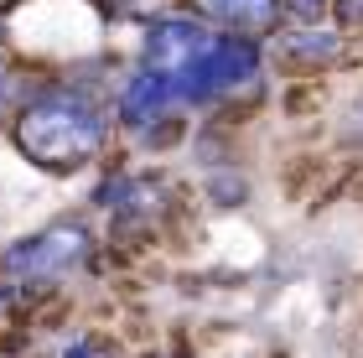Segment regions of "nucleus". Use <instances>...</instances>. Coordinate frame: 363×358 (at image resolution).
<instances>
[{
    "mask_svg": "<svg viewBox=\"0 0 363 358\" xmlns=\"http://www.w3.org/2000/svg\"><path fill=\"white\" fill-rule=\"evenodd\" d=\"M6 115H21V84H16V73L0 62V120Z\"/></svg>",
    "mask_w": 363,
    "mask_h": 358,
    "instance_id": "0eeeda50",
    "label": "nucleus"
},
{
    "mask_svg": "<svg viewBox=\"0 0 363 358\" xmlns=\"http://www.w3.org/2000/svg\"><path fill=\"white\" fill-rule=\"evenodd\" d=\"M333 11L348 31H363V0H333Z\"/></svg>",
    "mask_w": 363,
    "mask_h": 358,
    "instance_id": "6e6552de",
    "label": "nucleus"
},
{
    "mask_svg": "<svg viewBox=\"0 0 363 358\" xmlns=\"http://www.w3.org/2000/svg\"><path fill=\"white\" fill-rule=\"evenodd\" d=\"M192 6H197V16H203L208 26L250 37V42L259 31H270L275 16H280V0H192Z\"/></svg>",
    "mask_w": 363,
    "mask_h": 358,
    "instance_id": "20e7f679",
    "label": "nucleus"
},
{
    "mask_svg": "<svg viewBox=\"0 0 363 358\" xmlns=\"http://www.w3.org/2000/svg\"><path fill=\"white\" fill-rule=\"evenodd\" d=\"M104 109L78 89H47L21 104L16 115V145L47 172H78L104 145Z\"/></svg>",
    "mask_w": 363,
    "mask_h": 358,
    "instance_id": "f257e3e1",
    "label": "nucleus"
},
{
    "mask_svg": "<svg viewBox=\"0 0 363 358\" xmlns=\"http://www.w3.org/2000/svg\"><path fill=\"white\" fill-rule=\"evenodd\" d=\"M280 11L296 16L301 26H311V21H322V16L333 11V0H280Z\"/></svg>",
    "mask_w": 363,
    "mask_h": 358,
    "instance_id": "423d86ee",
    "label": "nucleus"
},
{
    "mask_svg": "<svg viewBox=\"0 0 363 358\" xmlns=\"http://www.w3.org/2000/svg\"><path fill=\"white\" fill-rule=\"evenodd\" d=\"M291 57H301V62H327V57H337V37L333 31H291Z\"/></svg>",
    "mask_w": 363,
    "mask_h": 358,
    "instance_id": "39448f33",
    "label": "nucleus"
},
{
    "mask_svg": "<svg viewBox=\"0 0 363 358\" xmlns=\"http://www.w3.org/2000/svg\"><path fill=\"white\" fill-rule=\"evenodd\" d=\"M84 254H89V234L78 229V223H52V229L31 234V239L16 244V250L0 254V270H16V275H26V281H47V275L73 270Z\"/></svg>",
    "mask_w": 363,
    "mask_h": 358,
    "instance_id": "7ed1b4c3",
    "label": "nucleus"
},
{
    "mask_svg": "<svg viewBox=\"0 0 363 358\" xmlns=\"http://www.w3.org/2000/svg\"><path fill=\"white\" fill-rule=\"evenodd\" d=\"M218 42V31L208 21H192V16H161L151 26V37H145V68L172 78V89H182V78H187L203 52Z\"/></svg>",
    "mask_w": 363,
    "mask_h": 358,
    "instance_id": "f03ea898",
    "label": "nucleus"
}]
</instances>
